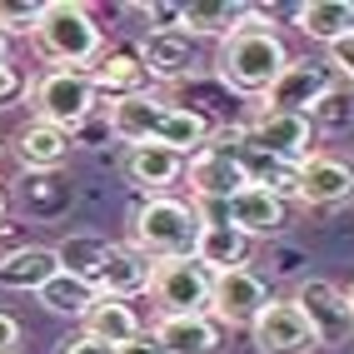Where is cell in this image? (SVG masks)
I'll use <instances>...</instances> for the list:
<instances>
[{
  "instance_id": "22",
  "label": "cell",
  "mask_w": 354,
  "mask_h": 354,
  "mask_svg": "<svg viewBox=\"0 0 354 354\" xmlns=\"http://www.w3.org/2000/svg\"><path fill=\"white\" fill-rule=\"evenodd\" d=\"M245 254H250V234H245V230H234V225H230L225 215L205 220L195 259H200V265H205L209 274H225V270H245Z\"/></svg>"
},
{
  "instance_id": "9",
  "label": "cell",
  "mask_w": 354,
  "mask_h": 354,
  "mask_svg": "<svg viewBox=\"0 0 354 354\" xmlns=\"http://www.w3.org/2000/svg\"><path fill=\"white\" fill-rule=\"evenodd\" d=\"M250 135V150H265L274 160H285V165H304V160H315V125H310V115H295V110H259L254 120L245 125Z\"/></svg>"
},
{
  "instance_id": "32",
  "label": "cell",
  "mask_w": 354,
  "mask_h": 354,
  "mask_svg": "<svg viewBox=\"0 0 354 354\" xmlns=\"http://www.w3.org/2000/svg\"><path fill=\"white\" fill-rule=\"evenodd\" d=\"M315 115H319V120H329V125H344V120H354V100H344V95H329V100H324Z\"/></svg>"
},
{
  "instance_id": "21",
  "label": "cell",
  "mask_w": 354,
  "mask_h": 354,
  "mask_svg": "<svg viewBox=\"0 0 354 354\" xmlns=\"http://www.w3.org/2000/svg\"><path fill=\"white\" fill-rule=\"evenodd\" d=\"M55 274H60V259L45 245H20L10 254H0V290H35L40 295Z\"/></svg>"
},
{
  "instance_id": "6",
  "label": "cell",
  "mask_w": 354,
  "mask_h": 354,
  "mask_svg": "<svg viewBox=\"0 0 354 354\" xmlns=\"http://www.w3.org/2000/svg\"><path fill=\"white\" fill-rule=\"evenodd\" d=\"M95 85L85 70H50L35 80V120L60 125V130H80L95 115Z\"/></svg>"
},
{
  "instance_id": "28",
  "label": "cell",
  "mask_w": 354,
  "mask_h": 354,
  "mask_svg": "<svg viewBox=\"0 0 354 354\" xmlns=\"http://www.w3.org/2000/svg\"><path fill=\"white\" fill-rule=\"evenodd\" d=\"M20 205L30 220H60L70 209V185L60 175H26L20 180Z\"/></svg>"
},
{
  "instance_id": "36",
  "label": "cell",
  "mask_w": 354,
  "mask_h": 354,
  "mask_svg": "<svg viewBox=\"0 0 354 354\" xmlns=\"http://www.w3.org/2000/svg\"><path fill=\"white\" fill-rule=\"evenodd\" d=\"M10 60V50H6V30H0V65H6Z\"/></svg>"
},
{
  "instance_id": "2",
  "label": "cell",
  "mask_w": 354,
  "mask_h": 354,
  "mask_svg": "<svg viewBox=\"0 0 354 354\" xmlns=\"http://www.w3.org/2000/svg\"><path fill=\"white\" fill-rule=\"evenodd\" d=\"M215 70L234 95H270L274 80L290 70V50H285V40H279V30L265 26V15L254 10L234 35L220 40Z\"/></svg>"
},
{
  "instance_id": "26",
  "label": "cell",
  "mask_w": 354,
  "mask_h": 354,
  "mask_svg": "<svg viewBox=\"0 0 354 354\" xmlns=\"http://www.w3.org/2000/svg\"><path fill=\"white\" fill-rule=\"evenodd\" d=\"M254 10L250 6H240V0H190L185 6V30L190 35H234L250 20Z\"/></svg>"
},
{
  "instance_id": "20",
  "label": "cell",
  "mask_w": 354,
  "mask_h": 354,
  "mask_svg": "<svg viewBox=\"0 0 354 354\" xmlns=\"http://www.w3.org/2000/svg\"><path fill=\"white\" fill-rule=\"evenodd\" d=\"M150 285H155V259H145L135 245H110L105 274H100V295L130 299V295H145Z\"/></svg>"
},
{
  "instance_id": "33",
  "label": "cell",
  "mask_w": 354,
  "mask_h": 354,
  "mask_svg": "<svg viewBox=\"0 0 354 354\" xmlns=\"http://www.w3.org/2000/svg\"><path fill=\"white\" fill-rule=\"evenodd\" d=\"M329 65H335L344 80H354V35L339 40V45H329Z\"/></svg>"
},
{
  "instance_id": "1",
  "label": "cell",
  "mask_w": 354,
  "mask_h": 354,
  "mask_svg": "<svg viewBox=\"0 0 354 354\" xmlns=\"http://www.w3.org/2000/svg\"><path fill=\"white\" fill-rule=\"evenodd\" d=\"M110 130L130 140V145H170L180 155H200L215 130L200 110H185V105H170V100H155V95H135V100H120L110 105Z\"/></svg>"
},
{
  "instance_id": "16",
  "label": "cell",
  "mask_w": 354,
  "mask_h": 354,
  "mask_svg": "<svg viewBox=\"0 0 354 354\" xmlns=\"http://www.w3.org/2000/svg\"><path fill=\"white\" fill-rule=\"evenodd\" d=\"M155 344L165 354H215L220 349V319L215 315H165L155 324Z\"/></svg>"
},
{
  "instance_id": "11",
  "label": "cell",
  "mask_w": 354,
  "mask_h": 354,
  "mask_svg": "<svg viewBox=\"0 0 354 354\" xmlns=\"http://www.w3.org/2000/svg\"><path fill=\"white\" fill-rule=\"evenodd\" d=\"M250 335H254L259 354H310V349H319L315 329H310V319H304V310L295 299H270L265 315L250 324Z\"/></svg>"
},
{
  "instance_id": "13",
  "label": "cell",
  "mask_w": 354,
  "mask_h": 354,
  "mask_svg": "<svg viewBox=\"0 0 354 354\" xmlns=\"http://www.w3.org/2000/svg\"><path fill=\"white\" fill-rule=\"evenodd\" d=\"M90 85H95V95H105L110 105H120V100H135V95H145V85H150V70H145V55L140 50H125V45H115V50H105L95 65L85 70Z\"/></svg>"
},
{
  "instance_id": "31",
  "label": "cell",
  "mask_w": 354,
  "mask_h": 354,
  "mask_svg": "<svg viewBox=\"0 0 354 354\" xmlns=\"http://www.w3.org/2000/svg\"><path fill=\"white\" fill-rule=\"evenodd\" d=\"M55 354H120V349H115V344H105V339H95V335H85V329H80V335H75V339H65Z\"/></svg>"
},
{
  "instance_id": "14",
  "label": "cell",
  "mask_w": 354,
  "mask_h": 354,
  "mask_svg": "<svg viewBox=\"0 0 354 354\" xmlns=\"http://www.w3.org/2000/svg\"><path fill=\"white\" fill-rule=\"evenodd\" d=\"M225 220H230L234 230H245L250 240H270V234L285 230L290 209H285V200H279V195H270L265 185H245L240 195L225 200Z\"/></svg>"
},
{
  "instance_id": "8",
  "label": "cell",
  "mask_w": 354,
  "mask_h": 354,
  "mask_svg": "<svg viewBox=\"0 0 354 354\" xmlns=\"http://www.w3.org/2000/svg\"><path fill=\"white\" fill-rule=\"evenodd\" d=\"M295 304L304 310V319H310L319 349L354 339V304H349V295L339 285H329V279H299Z\"/></svg>"
},
{
  "instance_id": "10",
  "label": "cell",
  "mask_w": 354,
  "mask_h": 354,
  "mask_svg": "<svg viewBox=\"0 0 354 354\" xmlns=\"http://www.w3.org/2000/svg\"><path fill=\"white\" fill-rule=\"evenodd\" d=\"M329 60H290V70L274 80L265 95V110H295V115H315L329 95H335V75Z\"/></svg>"
},
{
  "instance_id": "27",
  "label": "cell",
  "mask_w": 354,
  "mask_h": 354,
  "mask_svg": "<svg viewBox=\"0 0 354 354\" xmlns=\"http://www.w3.org/2000/svg\"><path fill=\"white\" fill-rule=\"evenodd\" d=\"M35 299H40V304H45V310H50V315H60V319H80V324H85V315L95 310L100 290L60 270V274H55V279H50V285H45V290H40Z\"/></svg>"
},
{
  "instance_id": "3",
  "label": "cell",
  "mask_w": 354,
  "mask_h": 354,
  "mask_svg": "<svg viewBox=\"0 0 354 354\" xmlns=\"http://www.w3.org/2000/svg\"><path fill=\"white\" fill-rule=\"evenodd\" d=\"M200 230H205V215L195 205L170 200V195H150L130 220V245L145 259H155V265H165V259H195Z\"/></svg>"
},
{
  "instance_id": "37",
  "label": "cell",
  "mask_w": 354,
  "mask_h": 354,
  "mask_svg": "<svg viewBox=\"0 0 354 354\" xmlns=\"http://www.w3.org/2000/svg\"><path fill=\"white\" fill-rule=\"evenodd\" d=\"M0 220H6V195H0ZM0 230H6V225H0Z\"/></svg>"
},
{
  "instance_id": "19",
  "label": "cell",
  "mask_w": 354,
  "mask_h": 354,
  "mask_svg": "<svg viewBox=\"0 0 354 354\" xmlns=\"http://www.w3.org/2000/svg\"><path fill=\"white\" fill-rule=\"evenodd\" d=\"M185 170H190L185 155L170 150V145H130L125 150V180L140 185V190H150V195H160L165 185H175Z\"/></svg>"
},
{
  "instance_id": "4",
  "label": "cell",
  "mask_w": 354,
  "mask_h": 354,
  "mask_svg": "<svg viewBox=\"0 0 354 354\" xmlns=\"http://www.w3.org/2000/svg\"><path fill=\"white\" fill-rule=\"evenodd\" d=\"M35 45L45 60H60V70H90L100 55H105V40H100V26L80 0H50L35 26Z\"/></svg>"
},
{
  "instance_id": "30",
  "label": "cell",
  "mask_w": 354,
  "mask_h": 354,
  "mask_svg": "<svg viewBox=\"0 0 354 354\" xmlns=\"http://www.w3.org/2000/svg\"><path fill=\"white\" fill-rule=\"evenodd\" d=\"M20 95H26V70H20L15 60L0 65V110H10Z\"/></svg>"
},
{
  "instance_id": "23",
  "label": "cell",
  "mask_w": 354,
  "mask_h": 354,
  "mask_svg": "<svg viewBox=\"0 0 354 354\" xmlns=\"http://www.w3.org/2000/svg\"><path fill=\"white\" fill-rule=\"evenodd\" d=\"M299 30L319 40V45H339L354 35V0H310V6L295 10Z\"/></svg>"
},
{
  "instance_id": "35",
  "label": "cell",
  "mask_w": 354,
  "mask_h": 354,
  "mask_svg": "<svg viewBox=\"0 0 354 354\" xmlns=\"http://www.w3.org/2000/svg\"><path fill=\"white\" fill-rule=\"evenodd\" d=\"M120 354H165V349L155 344V335H140V339H135V344H125Z\"/></svg>"
},
{
  "instance_id": "25",
  "label": "cell",
  "mask_w": 354,
  "mask_h": 354,
  "mask_svg": "<svg viewBox=\"0 0 354 354\" xmlns=\"http://www.w3.org/2000/svg\"><path fill=\"white\" fill-rule=\"evenodd\" d=\"M55 259L65 274L85 279V285L100 290V274H105V259H110V240H100V234H70V240L55 245Z\"/></svg>"
},
{
  "instance_id": "7",
  "label": "cell",
  "mask_w": 354,
  "mask_h": 354,
  "mask_svg": "<svg viewBox=\"0 0 354 354\" xmlns=\"http://www.w3.org/2000/svg\"><path fill=\"white\" fill-rule=\"evenodd\" d=\"M155 304L165 315H209V295H215V274L200 259H165L155 265Z\"/></svg>"
},
{
  "instance_id": "29",
  "label": "cell",
  "mask_w": 354,
  "mask_h": 354,
  "mask_svg": "<svg viewBox=\"0 0 354 354\" xmlns=\"http://www.w3.org/2000/svg\"><path fill=\"white\" fill-rule=\"evenodd\" d=\"M45 6H35V0H0V30L6 35H30L40 26Z\"/></svg>"
},
{
  "instance_id": "38",
  "label": "cell",
  "mask_w": 354,
  "mask_h": 354,
  "mask_svg": "<svg viewBox=\"0 0 354 354\" xmlns=\"http://www.w3.org/2000/svg\"><path fill=\"white\" fill-rule=\"evenodd\" d=\"M349 304H354V290H349Z\"/></svg>"
},
{
  "instance_id": "24",
  "label": "cell",
  "mask_w": 354,
  "mask_h": 354,
  "mask_svg": "<svg viewBox=\"0 0 354 354\" xmlns=\"http://www.w3.org/2000/svg\"><path fill=\"white\" fill-rule=\"evenodd\" d=\"M85 335H95V339H105V344H115V349H125V344H135L140 335H145V329H140V315L130 310L125 299L100 295L95 310L85 315Z\"/></svg>"
},
{
  "instance_id": "18",
  "label": "cell",
  "mask_w": 354,
  "mask_h": 354,
  "mask_svg": "<svg viewBox=\"0 0 354 354\" xmlns=\"http://www.w3.org/2000/svg\"><path fill=\"white\" fill-rule=\"evenodd\" d=\"M70 130H60V125H45V120H30L26 130L15 135V155H20V165H26L30 175H55L60 165H65V155H70Z\"/></svg>"
},
{
  "instance_id": "5",
  "label": "cell",
  "mask_w": 354,
  "mask_h": 354,
  "mask_svg": "<svg viewBox=\"0 0 354 354\" xmlns=\"http://www.w3.org/2000/svg\"><path fill=\"white\" fill-rule=\"evenodd\" d=\"M245 125H225V130H215V140L190 160V190H195V200H209V205H225L230 195H240L245 185H250V170H245V160H240V150H245Z\"/></svg>"
},
{
  "instance_id": "12",
  "label": "cell",
  "mask_w": 354,
  "mask_h": 354,
  "mask_svg": "<svg viewBox=\"0 0 354 354\" xmlns=\"http://www.w3.org/2000/svg\"><path fill=\"white\" fill-rule=\"evenodd\" d=\"M270 304V290L265 279H259L254 270H225L215 274V295H209V315H215L220 324H254L259 315H265Z\"/></svg>"
},
{
  "instance_id": "34",
  "label": "cell",
  "mask_w": 354,
  "mask_h": 354,
  "mask_svg": "<svg viewBox=\"0 0 354 354\" xmlns=\"http://www.w3.org/2000/svg\"><path fill=\"white\" fill-rule=\"evenodd\" d=\"M15 349H20V324L0 310V354H15Z\"/></svg>"
},
{
  "instance_id": "15",
  "label": "cell",
  "mask_w": 354,
  "mask_h": 354,
  "mask_svg": "<svg viewBox=\"0 0 354 354\" xmlns=\"http://www.w3.org/2000/svg\"><path fill=\"white\" fill-rule=\"evenodd\" d=\"M299 200L304 205H344L354 200V165L335 160V155H315V160H304L299 165Z\"/></svg>"
},
{
  "instance_id": "17",
  "label": "cell",
  "mask_w": 354,
  "mask_h": 354,
  "mask_svg": "<svg viewBox=\"0 0 354 354\" xmlns=\"http://www.w3.org/2000/svg\"><path fill=\"white\" fill-rule=\"evenodd\" d=\"M140 55H145L150 80H185L195 70V35L190 30H150Z\"/></svg>"
}]
</instances>
